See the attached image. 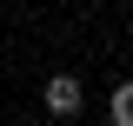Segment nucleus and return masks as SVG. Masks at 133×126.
Instances as JSON below:
<instances>
[{
  "instance_id": "nucleus-1",
  "label": "nucleus",
  "mask_w": 133,
  "mask_h": 126,
  "mask_svg": "<svg viewBox=\"0 0 133 126\" xmlns=\"http://www.w3.org/2000/svg\"><path fill=\"white\" fill-rule=\"evenodd\" d=\"M47 113L53 120H73V113H80V80L73 73H53L47 80Z\"/></svg>"
},
{
  "instance_id": "nucleus-2",
  "label": "nucleus",
  "mask_w": 133,
  "mask_h": 126,
  "mask_svg": "<svg viewBox=\"0 0 133 126\" xmlns=\"http://www.w3.org/2000/svg\"><path fill=\"white\" fill-rule=\"evenodd\" d=\"M113 126H133V80H113V100H107Z\"/></svg>"
}]
</instances>
